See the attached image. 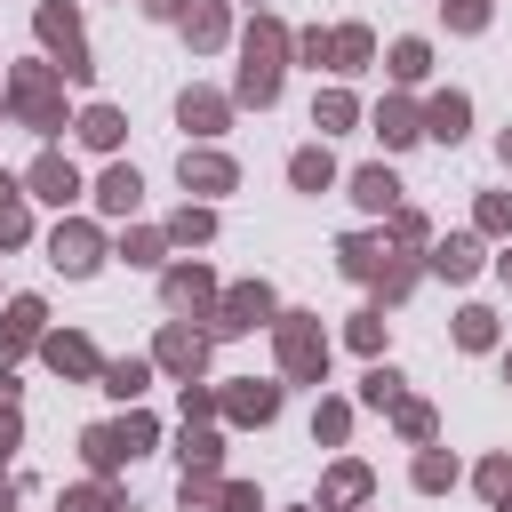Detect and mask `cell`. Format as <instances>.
Returning <instances> with one entry per match:
<instances>
[{
	"label": "cell",
	"instance_id": "obj_51",
	"mask_svg": "<svg viewBox=\"0 0 512 512\" xmlns=\"http://www.w3.org/2000/svg\"><path fill=\"white\" fill-rule=\"evenodd\" d=\"M504 376H512V352H504Z\"/></svg>",
	"mask_w": 512,
	"mask_h": 512
},
{
	"label": "cell",
	"instance_id": "obj_5",
	"mask_svg": "<svg viewBox=\"0 0 512 512\" xmlns=\"http://www.w3.org/2000/svg\"><path fill=\"white\" fill-rule=\"evenodd\" d=\"M40 40L56 48V72L64 80H88L96 64H88V40H80V16L72 8H40Z\"/></svg>",
	"mask_w": 512,
	"mask_h": 512
},
{
	"label": "cell",
	"instance_id": "obj_45",
	"mask_svg": "<svg viewBox=\"0 0 512 512\" xmlns=\"http://www.w3.org/2000/svg\"><path fill=\"white\" fill-rule=\"evenodd\" d=\"M392 240H408V248H416V240H424V216H416V208H400V216H392Z\"/></svg>",
	"mask_w": 512,
	"mask_h": 512
},
{
	"label": "cell",
	"instance_id": "obj_33",
	"mask_svg": "<svg viewBox=\"0 0 512 512\" xmlns=\"http://www.w3.org/2000/svg\"><path fill=\"white\" fill-rule=\"evenodd\" d=\"M432 72V48L424 40H392V80H424Z\"/></svg>",
	"mask_w": 512,
	"mask_h": 512
},
{
	"label": "cell",
	"instance_id": "obj_20",
	"mask_svg": "<svg viewBox=\"0 0 512 512\" xmlns=\"http://www.w3.org/2000/svg\"><path fill=\"white\" fill-rule=\"evenodd\" d=\"M288 184H296V192H328V184H336V160H328V144H304V152L288 160Z\"/></svg>",
	"mask_w": 512,
	"mask_h": 512
},
{
	"label": "cell",
	"instance_id": "obj_48",
	"mask_svg": "<svg viewBox=\"0 0 512 512\" xmlns=\"http://www.w3.org/2000/svg\"><path fill=\"white\" fill-rule=\"evenodd\" d=\"M496 152H504V168H512V128H504V136H496Z\"/></svg>",
	"mask_w": 512,
	"mask_h": 512
},
{
	"label": "cell",
	"instance_id": "obj_52",
	"mask_svg": "<svg viewBox=\"0 0 512 512\" xmlns=\"http://www.w3.org/2000/svg\"><path fill=\"white\" fill-rule=\"evenodd\" d=\"M504 512H512V496H504Z\"/></svg>",
	"mask_w": 512,
	"mask_h": 512
},
{
	"label": "cell",
	"instance_id": "obj_26",
	"mask_svg": "<svg viewBox=\"0 0 512 512\" xmlns=\"http://www.w3.org/2000/svg\"><path fill=\"white\" fill-rule=\"evenodd\" d=\"M376 136L400 152V144H416V136H424V112H416V104H376Z\"/></svg>",
	"mask_w": 512,
	"mask_h": 512
},
{
	"label": "cell",
	"instance_id": "obj_13",
	"mask_svg": "<svg viewBox=\"0 0 512 512\" xmlns=\"http://www.w3.org/2000/svg\"><path fill=\"white\" fill-rule=\"evenodd\" d=\"M176 176H184V192H232V184H240V168H232L224 152H184Z\"/></svg>",
	"mask_w": 512,
	"mask_h": 512
},
{
	"label": "cell",
	"instance_id": "obj_34",
	"mask_svg": "<svg viewBox=\"0 0 512 512\" xmlns=\"http://www.w3.org/2000/svg\"><path fill=\"white\" fill-rule=\"evenodd\" d=\"M368 496V464H336L328 472V504H360Z\"/></svg>",
	"mask_w": 512,
	"mask_h": 512
},
{
	"label": "cell",
	"instance_id": "obj_2",
	"mask_svg": "<svg viewBox=\"0 0 512 512\" xmlns=\"http://www.w3.org/2000/svg\"><path fill=\"white\" fill-rule=\"evenodd\" d=\"M8 112H24V128L56 136V128H64V104H56V64H16V72H8Z\"/></svg>",
	"mask_w": 512,
	"mask_h": 512
},
{
	"label": "cell",
	"instance_id": "obj_53",
	"mask_svg": "<svg viewBox=\"0 0 512 512\" xmlns=\"http://www.w3.org/2000/svg\"><path fill=\"white\" fill-rule=\"evenodd\" d=\"M0 112H8V96H0Z\"/></svg>",
	"mask_w": 512,
	"mask_h": 512
},
{
	"label": "cell",
	"instance_id": "obj_30",
	"mask_svg": "<svg viewBox=\"0 0 512 512\" xmlns=\"http://www.w3.org/2000/svg\"><path fill=\"white\" fill-rule=\"evenodd\" d=\"M456 344H464V352H488V344H496V312H488V304H464V312H456Z\"/></svg>",
	"mask_w": 512,
	"mask_h": 512
},
{
	"label": "cell",
	"instance_id": "obj_50",
	"mask_svg": "<svg viewBox=\"0 0 512 512\" xmlns=\"http://www.w3.org/2000/svg\"><path fill=\"white\" fill-rule=\"evenodd\" d=\"M496 272H504V288H512V248H504V256H496Z\"/></svg>",
	"mask_w": 512,
	"mask_h": 512
},
{
	"label": "cell",
	"instance_id": "obj_31",
	"mask_svg": "<svg viewBox=\"0 0 512 512\" xmlns=\"http://www.w3.org/2000/svg\"><path fill=\"white\" fill-rule=\"evenodd\" d=\"M344 432H352V408H344V400H320V408H312V440L344 448Z\"/></svg>",
	"mask_w": 512,
	"mask_h": 512
},
{
	"label": "cell",
	"instance_id": "obj_47",
	"mask_svg": "<svg viewBox=\"0 0 512 512\" xmlns=\"http://www.w3.org/2000/svg\"><path fill=\"white\" fill-rule=\"evenodd\" d=\"M0 408H16V376L8 368H0Z\"/></svg>",
	"mask_w": 512,
	"mask_h": 512
},
{
	"label": "cell",
	"instance_id": "obj_29",
	"mask_svg": "<svg viewBox=\"0 0 512 512\" xmlns=\"http://www.w3.org/2000/svg\"><path fill=\"white\" fill-rule=\"evenodd\" d=\"M336 256H344V272H352V280H384V264H392V256H384L376 240H360V232H352Z\"/></svg>",
	"mask_w": 512,
	"mask_h": 512
},
{
	"label": "cell",
	"instance_id": "obj_36",
	"mask_svg": "<svg viewBox=\"0 0 512 512\" xmlns=\"http://www.w3.org/2000/svg\"><path fill=\"white\" fill-rule=\"evenodd\" d=\"M360 400H368V408H400V376H392V368H368V376H360Z\"/></svg>",
	"mask_w": 512,
	"mask_h": 512
},
{
	"label": "cell",
	"instance_id": "obj_6",
	"mask_svg": "<svg viewBox=\"0 0 512 512\" xmlns=\"http://www.w3.org/2000/svg\"><path fill=\"white\" fill-rule=\"evenodd\" d=\"M48 264H56L64 280H88V272L104 264V232H96V224H56V240H48Z\"/></svg>",
	"mask_w": 512,
	"mask_h": 512
},
{
	"label": "cell",
	"instance_id": "obj_4",
	"mask_svg": "<svg viewBox=\"0 0 512 512\" xmlns=\"http://www.w3.org/2000/svg\"><path fill=\"white\" fill-rule=\"evenodd\" d=\"M144 448H152V416H128V424H88V432H80V456H88V472H104V480H112L128 456H144Z\"/></svg>",
	"mask_w": 512,
	"mask_h": 512
},
{
	"label": "cell",
	"instance_id": "obj_11",
	"mask_svg": "<svg viewBox=\"0 0 512 512\" xmlns=\"http://www.w3.org/2000/svg\"><path fill=\"white\" fill-rule=\"evenodd\" d=\"M160 296H168L176 312H208V304H216V272H208V264H176V272L160 280Z\"/></svg>",
	"mask_w": 512,
	"mask_h": 512
},
{
	"label": "cell",
	"instance_id": "obj_27",
	"mask_svg": "<svg viewBox=\"0 0 512 512\" xmlns=\"http://www.w3.org/2000/svg\"><path fill=\"white\" fill-rule=\"evenodd\" d=\"M112 400H144V384H152V360H104V376H96Z\"/></svg>",
	"mask_w": 512,
	"mask_h": 512
},
{
	"label": "cell",
	"instance_id": "obj_42",
	"mask_svg": "<svg viewBox=\"0 0 512 512\" xmlns=\"http://www.w3.org/2000/svg\"><path fill=\"white\" fill-rule=\"evenodd\" d=\"M480 232H512V192H488L480 200Z\"/></svg>",
	"mask_w": 512,
	"mask_h": 512
},
{
	"label": "cell",
	"instance_id": "obj_3",
	"mask_svg": "<svg viewBox=\"0 0 512 512\" xmlns=\"http://www.w3.org/2000/svg\"><path fill=\"white\" fill-rule=\"evenodd\" d=\"M272 336H280V368H288L296 384H320V376H328V336H320V320L280 312V320H272Z\"/></svg>",
	"mask_w": 512,
	"mask_h": 512
},
{
	"label": "cell",
	"instance_id": "obj_18",
	"mask_svg": "<svg viewBox=\"0 0 512 512\" xmlns=\"http://www.w3.org/2000/svg\"><path fill=\"white\" fill-rule=\"evenodd\" d=\"M184 480H216V464H224V440L208 432V424H184Z\"/></svg>",
	"mask_w": 512,
	"mask_h": 512
},
{
	"label": "cell",
	"instance_id": "obj_24",
	"mask_svg": "<svg viewBox=\"0 0 512 512\" xmlns=\"http://www.w3.org/2000/svg\"><path fill=\"white\" fill-rule=\"evenodd\" d=\"M376 56V40L360 32V24H344V32H328V72H360Z\"/></svg>",
	"mask_w": 512,
	"mask_h": 512
},
{
	"label": "cell",
	"instance_id": "obj_25",
	"mask_svg": "<svg viewBox=\"0 0 512 512\" xmlns=\"http://www.w3.org/2000/svg\"><path fill=\"white\" fill-rule=\"evenodd\" d=\"M72 128H80V144H88V152H112V144H120V128H128V120H120V112H112V104H88V112H80V120H72Z\"/></svg>",
	"mask_w": 512,
	"mask_h": 512
},
{
	"label": "cell",
	"instance_id": "obj_22",
	"mask_svg": "<svg viewBox=\"0 0 512 512\" xmlns=\"http://www.w3.org/2000/svg\"><path fill=\"white\" fill-rule=\"evenodd\" d=\"M24 200H32V192H16V176H0V248H24V240H32Z\"/></svg>",
	"mask_w": 512,
	"mask_h": 512
},
{
	"label": "cell",
	"instance_id": "obj_9",
	"mask_svg": "<svg viewBox=\"0 0 512 512\" xmlns=\"http://www.w3.org/2000/svg\"><path fill=\"white\" fill-rule=\"evenodd\" d=\"M216 408H224L232 424H272V416H280V384H256V376H240L232 392H216Z\"/></svg>",
	"mask_w": 512,
	"mask_h": 512
},
{
	"label": "cell",
	"instance_id": "obj_23",
	"mask_svg": "<svg viewBox=\"0 0 512 512\" xmlns=\"http://www.w3.org/2000/svg\"><path fill=\"white\" fill-rule=\"evenodd\" d=\"M184 32H192V48H224V32H232L224 0H200V8H184Z\"/></svg>",
	"mask_w": 512,
	"mask_h": 512
},
{
	"label": "cell",
	"instance_id": "obj_28",
	"mask_svg": "<svg viewBox=\"0 0 512 512\" xmlns=\"http://www.w3.org/2000/svg\"><path fill=\"white\" fill-rule=\"evenodd\" d=\"M352 120H360V104H352L344 88H328V96H312V128H320V136H336V128H352Z\"/></svg>",
	"mask_w": 512,
	"mask_h": 512
},
{
	"label": "cell",
	"instance_id": "obj_43",
	"mask_svg": "<svg viewBox=\"0 0 512 512\" xmlns=\"http://www.w3.org/2000/svg\"><path fill=\"white\" fill-rule=\"evenodd\" d=\"M216 512H264V504H256L248 480H224V488H216Z\"/></svg>",
	"mask_w": 512,
	"mask_h": 512
},
{
	"label": "cell",
	"instance_id": "obj_35",
	"mask_svg": "<svg viewBox=\"0 0 512 512\" xmlns=\"http://www.w3.org/2000/svg\"><path fill=\"white\" fill-rule=\"evenodd\" d=\"M208 232H216V216H208V208H176V216H168V240H192V248H200Z\"/></svg>",
	"mask_w": 512,
	"mask_h": 512
},
{
	"label": "cell",
	"instance_id": "obj_44",
	"mask_svg": "<svg viewBox=\"0 0 512 512\" xmlns=\"http://www.w3.org/2000/svg\"><path fill=\"white\" fill-rule=\"evenodd\" d=\"M448 24H456V32H480V24H488V0H448Z\"/></svg>",
	"mask_w": 512,
	"mask_h": 512
},
{
	"label": "cell",
	"instance_id": "obj_49",
	"mask_svg": "<svg viewBox=\"0 0 512 512\" xmlns=\"http://www.w3.org/2000/svg\"><path fill=\"white\" fill-rule=\"evenodd\" d=\"M0 512H16V488H8V480H0Z\"/></svg>",
	"mask_w": 512,
	"mask_h": 512
},
{
	"label": "cell",
	"instance_id": "obj_39",
	"mask_svg": "<svg viewBox=\"0 0 512 512\" xmlns=\"http://www.w3.org/2000/svg\"><path fill=\"white\" fill-rule=\"evenodd\" d=\"M352 352H384V312H352Z\"/></svg>",
	"mask_w": 512,
	"mask_h": 512
},
{
	"label": "cell",
	"instance_id": "obj_21",
	"mask_svg": "<svg viewBox=\"0 0 512 512\" xmlns=\"http://www.w3.org/2000/svg\"><path fill=\"white\" fill-rule=\"evenodd\" d=\"M432 272H440V280H472V272H480V240H472V232L440 240V248H432Z\"/></svg>",
	"mask_w": 512,
	"mask_h": 512
},
{
	"label": "cell",
	"instance_id": "obj_7",
	"mask_svg": "<svg viewBox=\"0 0 512 512\" xmlns=\"http://www.w3.org/2000/svg\"><path fill=\"white\" fill-rule=\"evenodd\" d=\"M264 320H280L264 280H240V288H224V296H216V336H240V328H264Z\"/></svg>",
	"mask_w": 512,
	"mask_h": 512
},
{
	"label": "cell",
	"instance_id": "obj_19",
	"mask_svg": "<svg viewBox=\"0 0 512 512\" xmlns=\"http://www.w3.org/2000/svg\"><path fill=\"white\" fill-rule=\"evenodd\" d=\"M464 120H472V104H464V96H456V88H448V96H432V104H424V136H440V144H456V136H464Z\"/></svg>",
	"mask_w": 512,
	"mask_h": 512
},
{
	"label": "cell",
	"instance_id": "obj_14",
	"mask_svg": "<svg viewBox=\"0 0 512 512\" xmlns=\"http://www.w3.org/2000/svg\"><path fill=\"white\" fill-rule=\"evenodd\" d=\"M40 360H48L56 376H104V360H96L88 336H40Z\"/></svg>",
	"mask_w": 512,
	"mask_h": 512
},
{
	"label": "cell",
	"instance_id": "obj_10",
	"mask_svg": "<svg viewBox=\"0 0 512 512\" xmlns=\"http://www.w3.org/2000/svg\"><path fill=\"white\" fill-rule=\"evenodd\" d=\"M24 184H32V200H48V208H64V200H80V168H72L64 152H40Z\"/></svg>",
	"mask_w": 512,
	"mask_h": 512
},
{
	"label": "cell",
	"instance_id": "obj_40",
	"mask_svg": "<svg viewBox=\"0 0 512 512\" xmlns=\"http://www.w3.org/2000/svg\"><path fill=\"white\" fill-rule=\"evenodd\" d=\"M480 496H496V504L512 496V456H488V464H480Z\"/></svg>",
	"mask_w": 512,
	"mask_h": 512
},
{
	"label": "cell",
	"instance_id": "obj_37",
	"mask_svg": "<svg viewBox=\"0 0 512 512\" xmlns=\"http://www.w3.org/2000/svg\"><path fill=\"white\" fill-rule=\"evenodd\" d=\"M56 512H120V496H112V488H64Z\"/></svg>",
	"mask_w": 512,
	"mask_h": 512
},
{
	"label": "cell",
	"instance_id": "obj_46",
	"mask_svg": "<svg viewBox=\"0 0 512 512\" xmlns=\"http://www.w3.org/2000/svg\"><path fill=\"white\" fill-rule=\"evenodd\" d=\"M184 8H192V0H144V16H160V24H176Z\"/></svg>",
	"mask_w": 512,
	"mask_h": 512
},
{
	"label": "cell",
	"instance_id": "obj_8",
	"mask_svg": "<svg viewBox=\"0 0 512 512\" xmlns=\"http://www.w3.org/2000/svg\"><path fill=\"white\" fill-rule=\"evenodd\" d=\"M152 360H160V368H168L176 384H200V368H208V336L176 320V328H160V344H152Z\"/></svg>",
	"mask_w": 512,
	"mask_h": 512
},
{
	"label": "cell",
	"instance_id": "obj_32",
	"mask_svg": "<svg viewBox=\"0 0 512 512\" xmlns=\"http://www.w3.org/2000/svg\"><path fill=\"white\" fill-rule=\"evenodd\" d=\"M416 488H424V496H440V488H456V456H440V448H424V456H416Z\"/></svg>",
	"mask_w": 512,
	"mask_h": 512
},
{
	"label": "cell",
	"instance_id": "obj_15",
	"mask_svg": "<svg viewBox=\"0 0 512 512\" xmlns=\"http://www.w3.org/2000/svg\"><path fill=\"white\" fill-rule=\"evenodd\" d=\"M176 120H184L192 136H224L232 104H224V96H208V88H184V96H176Z\"/></svg>",
	"mask_w": 512,
	"mask_h": 512
},
{
	"label": "cell",
	"instance_id": "obj_1",
	"mask_svg": "<svg viewBox=\"0 0 512 512\" xmlns=\"http://www.w3.org/2000/svg\"><path fill=\"white\" fill-rule=\"evenodd\" d=\"M280 72H288V32H280L272 16H256V24H248V64H240V80H232V96L264 112V104L280 96Z\"/></svg>",
	"mask_w": 512,
	"mask_h": 512
},
{
	"label": "cell",
	"instance_id": "obj_38",
	"mask_svg": "<svg viewBox=\"0 0 512 512\" xmlns=\"http://www.w3.org/2000/svg\"><path fill=\"white\" fill-rule=\"evenodd\" d=\"M160 248H168V232H128L120 240V264H160Z\"/></svg>",
	"mask_w": 512,
	"mask_h": 512
},
{
	"label": "cell",
	"instance_id": "obj_17",
	"mask_svg": "<svg viewBox=\"0 0 512 512\" xmlns=\"http://www.w3.org/2000/svg\"><path fill=\"white\" fill-rule=\"evenodd\" d=\"M352 200L368 208V216H384V208H400V176L376 160V168H352Z\"/></svg>",
	"mask_w": 512,
	"mask_h": 512
},
{
	"label": "cell",
	"instance_id": "obj_41",
	"mask_svg": "<svg viewBox=\"0 0 512 512\" xmlns=\"http://www.w3.org/2000/svg\"><path fill=\"white\" fill-rule=\"evenodd\" d=\"M392 416H400V432H408V440H432V408H424V400H400Z\"/></svg>",
	"mask_w": 512,
	"mask_h": 512
},
{
	"label": "cell",
	"instance_id": "obj_12",
	"mask_svg": "<svg viewBox=\"0 0 512 512\" xmlns=\"http://www.w3.org/2000/svg\"><path fill=\"white\" fill-rule=\"evenodd\" d=\"M40 320H48V312H40V296H16V304H8V320H0V368H8L24 344H40V336H48Z\"/></svg>",
	"mask_w": 512,
	"mask_h": 512
},
{
	"label": "cell",
	"instance_id": "obj_16",
	"mask_svg": "<svg viewBox=\"0 0 512 512\" xmlns=\"http://www.w3.org/2000/svg\"><path fill=\"white\" fill-rule=\"evenodd\" d=\"M136 200H144V176L136 168H104L96 176V208L104 216H136Z\"/></svg>",
	"mask_w": 512,
	"mask_h": 512
}]
</instances>
